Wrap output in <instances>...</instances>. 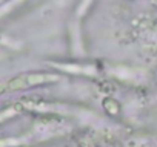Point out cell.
Instances as JSON below:
<instances>
[{
	"label": "cell",
	"mask_w": 157,
	"mask_h": 147,
	"mask_svg": "<svg viewBox=\"0 0 157 147\" xmlns=\"http://www.w3.org/2000/svg\"><path fill=\"white\" fill-rule=\"evenodd\" d=\"M59 77L54 74H45V72H31V74H23L19 75L13 80L8 81V84L5 86L3 92L8 91H19V89H25V88H33V86H42L46 83H54L57 81Z\"/></svg>",
	"instance_id": "6da1fadb"
},
{
	"label": "cell",
	"mask_w": 157,
	"mask_h": 147,
	"mask_svg": "<svg viewBox=\"0 0 157 147\" xmlns=\"http://www.w3.org/2000/svg\"><path fill=\"white\" fill-rule=\"evenodd\" d=\"M103 109L113 115H117L120 112V104L114 100V98H105L103 100Z\"/></svg>",
	"instance_id": "7a4b0ae2"
},
{
	"label": "cell",
	"mask_w": 157,
	"mask_h": 147,
	"mask_svg": "<svg viewBox=\"0 0 157 147\" xmlns=\"http://www.w3.org/2000/svg\"><path fill=\"white\" fill-rule=\"evenodd\" d=\"M151 2H152V3H154V5L157 6V0H151Z\"/></svg>",
	"instance_id": "3957f363"
}]
</instances>
